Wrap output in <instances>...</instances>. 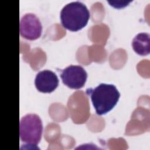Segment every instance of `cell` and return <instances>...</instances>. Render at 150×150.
I'll list each match as a JSON object with an SVG mask.
<instances>
[{
    "label": "cell",
    "mask_w": 150,
    "mask_h": 150,
    "mask_svg": "<svg viewBox=\"0 0 150 150\" xmlns=\"http://www.w3.org/2000/svg\"><path fill=\"white\" fill-rule=\"evenodd\" d=\"M86 93L90 96L96 112L99 115L111 111L120 97L117 87L111 84L101 83L94 88H87Z\"/></svg>",
    "instance_id": "obj_1"
},
{
    "label": "cell",
    "mask_w": 150,
    "mask_h": 150,
    "mask_svg": "<svg viewBox=\"0 0 150 150\" xmlns=\"http://www.w3.org/2000/svg\"><path fill=\"white\" fill-rule=\"evenodd\" d=\"M90 15V11L84 4L80 1H74L63 6L60 11V17L64 28L76 32L86 26Z\"/></svg>",
    "instance_id": "obj_2"
},
{
    "label": "cell",
    "mask_w": 150,
    "mask_h": 150,
    "mask_svg": "<svg viewBox=\"0 0 150 150\" xmlns=\"http://www.w3.org/2000/svg\"><path fill=\"white\" fill-rule=\"evenodd\" d=\"M43 132L42 121L36 114H28L20 120L21 140L30 145H36L40 142Z\"/></svg>",
    "instance_id": "obj_3"
},
{
    "label": "cell",
    "mask_w": 150,
    "mask_h": 150,
    "mask_svg": "<svg viewBox=\"0 0 150 150\" xmlns=\"http://www.w3.org/2000/svg\"><path fill=\"white\" fill-rule=\"evenodd\" d=\"M60 77L64 85L72 89L82 88L87 80V73L79 65H70L62 70Z\"/></svg>",
    "instance_id": "obj_4"
},
{
    "label": "cell",
    "mask_w": 150,
    "mask_h": 150,
    "mask_svg": "<svg viewBox=\"0 0 150 150\" xmlns=\"http://www.w3.org/2000/svg\"><path fill=\"white\" fill-rule=\"evenodd\" d=\"M42 31L41 22L34 13H26L21 18L19 32L23 38L30 40H36L41 36Z\"/></svg>",
    "instance_id": "obj_5"
},
{
    "label": "cell",
    "mask_w": 150,
    "mask_h": 150,
    "mask_svg": "<svg viewBox=\"0 0 150 150\" xmlns=\"http://www.w3.org/2000/svg\"><path fill=\"white\" fill-rule=\"evenodd\" d=\"M59 82L57 75L49 70L39 71L35 79V84L37 90L44 93L53 91L57 87Z\"/></svg>",
    "instance_id": "obj_6"
},
{
    "label": "cell",
    "mask_w": 150,
    "mask_h": 150,
    "mask_svg": "<svg viewBox=\"0 0 150 150\" xmlns=\"http://www.w3.org/2000/svg\"><path fill=\"white\" fill-rule=\"evenodd\" d=\"M132 46L139 55L146 56L150 53V35L148 33L141 32L133 39Z\"/></svg>",
    "instance_id": "obj_7"
}]
</instances>
